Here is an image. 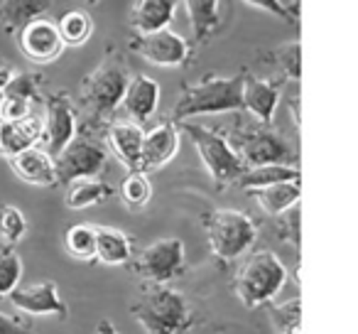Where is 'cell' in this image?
Masks as SVG:
<instances>
[{
	"mask_svg": "<svg viewBox=\"0 0 358 334\" xmlns=\"http://www.w3.org/2000/svg\"><path fill=\"white\" fill-rule=\"evenodd\" d=\"M64 246L71 258L76 260H96V226L74 224L64 236Z\"/></svg>",
	"mask_w": 358,
	"mask_h": 334,
	"instance_id": "cell-28",
	"label": "cell"
},
{
	"mask_svg": "<svg viewBox=\"0 0 358 334\" xmlns=\"http://www.w3.org/2000/svg\"><path fill=\"white\" fill-rule=\"evenodd\" d=\"M287 283V268L273 251H258L250 256L245 268L241 270L236 293L245 307H260L270 302Z\"/></svg>",
	"mask_w": 358,
	"mask_h": 334,
	"instance_id": "cell-5",
	"label": "cell"
},
{
	"mask_svg": "<svg viewBox=\"0 0 358 334\" xmlns=\"http://www.w3.org/2000/svg\"><path fill=\"white\" fill-rule=\"evenodd\" d=\"M10 305L25 314H35V317H45V314H55V317H66L69 307L62 300L59 288L52 280L45 283H32V285H17L10 295H8Z\"/></svg>",
	"mask_w": 358,
	"mask_h": 334,
	"instance_id": "cell-13",
	"label": "cell"
},
{
	"mask_svg": "<svg viewBox=\"0 0 358 334\" xmlns=\"http://www.w3.org/2000/svg\"><path fill=\"white\" fill-rule=\"evenodd\" d=\"M273 319L280 334H299V298L278 305L273 309Z\"/></svg>",
	"mask_w": 358,
	"mask_h": 334,
	"instance_id": "cell-33",
	"label": "cell"
},
{
	"mask_svg": "<svg viewBox=\"0 0 358 334\" xmlns=\"http://www.w3.org/2000/svg\"><path fill=\"white\" fill-rule=\"evenodd\" d=\"M143 125L118 120L108 128V145L113 155L128 167L130 172H140V158H143Z\"/></svg>",
	"mask_w": 358,
	"mask_h": 334,
	"instance_id": "cell-20",
	"label": "cell"
},
{
	"mask_svg": "<svg viewBox=\"0 0 358 334\" xmlns=\"http://www.w3.org/2000/svg\"><path fill=\"white\" fill-rule=\"evenodd\" d=\"M159 96H162V89L159 84L148 74H133L128 79V86H125L123 94V106L125 116L130 118V123H148L159 109Z\"/></svg>",
	"mask_w": 358,
	"mask_h": 334,
	"instance_id": "cell-15",
	"label": "cell"
},
{
	"mask_svg": "<svg viewBox=\"0 0 358 334\" xmlns=\"http://www.w3.org/2000/svg\"><path fill=\"white\" fill-rule=\"evenodd\" d=\"M13 170L20 177L22 182L32 187H55L59 185V177H57V167H55V158H52L47 150H42L40 145L35 148L22 150L20 155L10 160Z\"/></svg>",
	"mask_w": 358,
	"mask_h": 334,
	"instance_id": "cell-18",
	"label": "cell"
},
{
	"mask_svg": "<svg viewBox=\"0 0 358 334\" xmlns=\"http://www.w3.org/2000/svg\"><path fill=\"white\" fill-rule=\"evenodd\" d=\"M179 0H135L130 8V27L135 35L167 30L177 15Z\"/></svg>",
	"mask_w": 358,
	"mask_h": 334,
	"instance_id": "cell-19",
	"label": "cell"
},
{
	"mask_svg": "<svg viewBox=\"0 0 358 334\" xmlns=\"http://www.w3.org/2000/svg\"><path fill=\"white\" fill-rule=\"evenodd\" d=\"M64 47H84L94 35V20L86 11H69L57 20Z\"/></svg>",
	"mask_w": 358,
	"mask_h": 334,
	"instance_id": "cell-27",
	"label": "cell"
},
{
	"mask_svg": "<svg viewBox=\"0 0 358 334\" xmlns=\"http://www.w3.org/2000/svg\"><path fill=\"white\" fill-rule=\"evenodd\" d=\"M79 135V123H76V109L71 104L69 94L55 91L42 104V138L40 148L47 150L52 158L62 153L71 140Z\"/></svg>",
	"mask_w": 358,
	"mask_h": 334,
	"instance_id": "cell-8",
	"label": "cell"
},
{
	"mask_svg": "<svg viewBox=\"0 0 358 334\" xmlns=\"http://www.w3.org/2000/svg\"><path fill=\"white\" fill-rule=\"evenodd\" d=\"M179 150V130L172 120L157 123L143 135V158H140V172L148 175V170H159Z\"/></svg>",
	"mask_w": 358,
	"mask_h": 334,
	"instance_id": "cell-16",
	"label": "cell"
},
{
	"mask_svg": "<svg viewBox=\"0 0 358 334\" xmlns=\"http://www.w3.org/2000/svg\"><path fill=\"white\" fill-rule=\"evenodd\" d=\"M130 71L125 60L110 47L99 67L81 81V104L94 120H106L120 109Z\"/></svg>",
	"mask_w": 358,
	"mask_h": 334,
	"instance_id": "cell-3",
	"label": "cell"
},
{
	"mask_svg": "<svg viewBox=\"0 0 358 334\" xmlns=\"http://www.w3.org/2000/svg\"><path fill=\"white\" fill-rule=\"evenodd\" d=\"M185 244L177 236H164L140 251L135 258V270L140 278L155 285H164L185 270Z\"/></svg>",
	"mask_w": 358,
	"mask_h": 334,
	"instance_id": "cell-10",
	"label": "cell"
},
{
	"mask_svg": "<svg viewBox=\"0 0 358 334\" xmlns=\"http://www.w3.org/2000/svg\"><path fill=\"white\" fill-rule=\"evenodd\" d=\"M22 273H25V268H22L20 256L10 249L3 251L0 253V298H8L20 285Z\"/></svg>",
	"mask_w": 358,
	"mask_h": 334,
	"instance_id": "cell-31",
	"label": "cell"
},
{
	"mask_svg": "<svg viewBox=\"0 0 358 334\" xmlns=\"http://www.w3.org/2000/svg\"><path fill=\"white\" fill-rule=\"evenodd\" d=\"M273 57H275V64L278 69L287 76V81H299V57H302V47H299L297 40L287 42V45L278 47L273 50Z\"/></svg>",
	"mask_w": 358,
	"mask_h": 334,
	"instance_id": "cell-32",
	"label": "cell"
},
{
	"mask_svg": "<svg viewBox=\"0 0 358 334\" xmlns=\"http://www.w3.org/2000/svg\"><path fill=\"white\" fill-rule=\"evenodd\" d=\"M42 138V111H32L20 120H0V155L13 160L22 150L40 145Z\"/></svg>",
	"mask_w": 358,
	"mask_h": 334,
	"instance_id": "cell-17",
	"label": "cell"
},
{
	"mask_svg": "<svg viewBox=\"0 0 358 334\" xmlns=\"http://www.w3.org/2000/svg\"><path fill=\"white\" fill-rule=\"evenodd\" d=\"M15 74H17V71L13 69V67L0 64V91H6L8 86H10V81L15 79Z\"/></svg>",
	"mask_w": 358,
	"mask_h": 334,
	"instance_id": "cell-38",
	"label": "cell"
},
{
	"mask_svg": "<svg viewBox=\"0 0 358 334\" xmlns=\"http://www.w3.org/2000/svg\"><path fill=\"white\" fill-rule=\"evenodd\" d=\"M177 125V130H185L189 135L192 145L196 148V155L204 162L206 172H209L216 187H229L238 182V177L245 172V165L241 162L238 153H236L231 140L224 133L209 128V125L189 123V120Z\"/></svg>",
	"mask_w": 358,
	"mask_h": 334,
	"instance_id": "cell-4",
	"label": "cell"
},
{
	"mask_svg": "<svg viewBox=\"0 0 358 334\" xmlns=\"http://www.w3.org/2000/svg\"><path fill=\"white\" fill-rule=\"evenodd\" d=\"M128 47L130 52L157 67H182L189 57V42L169 27L152 35H135Z\"/></svg>",
	"mask_w": 358,
	"mask_h": 334,
	"instance_id": "cell-12",
	"label": "cell"
},
{
	"mask_svg": "<svg viewBox=\"0 0 358 334\" xmlns=\"http://www.w3.org/2000/svg\"><path fill=\"white\" fill-rule=\"evenodd\" d=\"M194 42H209L211 35L221 27V0H185Z\"/></svg>",
	"mask_w": 358,
	"mask_h": 334,
	"instance_id": "cell-22",
	"label": "cell"
},
{
	"mask_svg": "<svg viewBox=\"0 0 358 334\" xmlns=\"http://www.w3.org/2000/svg\"><path fill=\"white\" fill-rule=\"evenodd\" d=\"M299 192H302L299 190V180H294V182H280V185L263 187V190H253V197L268 216H280L299 204Z\"/></svg>",
	"mask_w": 358,
	"mask_h": 334,
	"instance_id": "cell-24",
	"label": "cell"
},
{
	"mask_svg": "<svg viewBox=\"0 0 358 334\" xmlns=\"http://www.w3.org/2000/svg\"><path fill=\"white\" fill-rule=\"evenodd\" d=\"M280 99H282V86H280V81L243 74L241 104H243V111H248V113L258 120V125H268V128L273 125Z\"/></svg>",
	"mask_w": 358,
	"mask_h": 334,
	"instance_id": "cell-14",
	"label": "cell"
},
{
	"mask_svg": "<svg viewBox=\"0 0 358 334\" xmlns=\"http://www.w3.org/2000/svg\"><path fill=\"white\" fill-rule=\"evenodd\" d=\"M110 195H113V190L101 177H84V180L69 182L64 204L69 209H89V207L103 204Z\"/></svg>",
	"mask_w": 358,
	"mask_h": 334,
	"instance_id": "cell-26",
	"label": "cell"
},
{
	"mask_svg": "<svg viewBox=\"0 0 358 334\" xmlns=\"http://www.w3.org/2000/svg\"><path fill=\"white\" fill-rule=\"evenodd\" d=\"M17 35V47L20 52L35 64H52L64 55V42L57 30V22L50 18H37V20L27 22L22 30L15 32Z\"/></svg>",
	"mask_w": 358,
	"mask_h": 334,
	"instance_id": "cell-11",
	"label": "cell"
},
{
	"mask_svg": "<svg viewBox=\"0 0 358 334\" xmlns=\"http://www.w3.org/2000/svg\"><path fill=\"white\" fill-rule=\"evenodd\" d=\"M27 236V219L17 207H0V239L8 246L20 244Z\"/></svg>",
	"mask_w": 358,
	"mask_h": 334,
	"instance_id": "cell-30",
	"label": "cell"
},
{
	"mask_svg": "<svg viewBox=\"0 0 358 334\" xmlns=\"http://www.w3.org/2000/svg\"><path fill=\"white\" fill-rule=\"evenodd\" d=\"M89 3H91V6H94V3H99V0H89Z\"/></svg>",
	"mask_w": 358,
	"mask_h": 334,
	"instance_id": "cell-41",
	"label": "cell"
},
{
	"mask_svg": "<svg viewBox=\"0 0 358 334\" xmlns=\"http://www.w3.org/2000/svg\"><path fill=\"white\" fill-rule=\"evenodd\" d=\"M120 197L130 209H143L148 207L150 197H152V185H150L145 172H130L120 185Z\"/></svg>",
	"mask_w": 358,
	"mask_h": 334,
	"instance_id": "cell-29",
	"label": "cell"
},
{
	"mask_svg": "<svg viewBox=\"0 0 358 334\" xmlns=\"http://www.w3.org/2000/svg\"><path fill=\"white\" fill-rule=\"evenodd\" d=\"M0 334H30V329L17 324L15 319L6 317V314L0 312Z\"/></svg>",
	"mask_w": 358,
	"mask_h": 334,
	"instance_id": "cell-37",
	"label": "cell"
},
{
	"mask_svg": "<svg viewBox=\"0 0 358 334\" xmlns=\"http://www.w3.org/2000/svg\"><path fill=\"white\" fill-rule=\"evenodd\" d=\"M94 334H118V329H115V324L110 322V319H103V322L96 324V332Z\"/></svg>",
	"mask_w": 358,
	"mask_h": 334,
	"instance_id": "cell-39",
	"label": "cell"
},
{
	"mask_svg": "<svg viewBox=\"0 0 358 334\" xmlns=\"http://www.w3.org/2000/svg\"><path fill=\"white\" fill-rule=\"evenodd\" d=\"M299 180V167L297 165H260V167H248L243 175L238 177L236 185L243 190H263L270 185H280V182H294Z\"/></svg>",
	"mask_w": 358,
	"mask_h": 334,
	"instance_id": "cell-25",
	"label": "cell"
},
{
	"mask_svg": "<svg viewBox=\"0 0 358 334\" xmlns=\"http://www.w3.org/2000/svg\"><path fill=\"white\" fill-rule=\"evenodd\" d=\"M278 234L285 236L287 241H292L294 246L299 244V204L287 209L285 214H280V226Z\"/></svg>",
	"mask_w": 358,
	"mask_h": 334,
	"instance_id": "cell-35",
	"label": "cell"
},
{
	"mask_svg": "<svg viewBox=\"0 0 358 334\" xmlns=\"http://www.w3.org/2000/svg\"><path fill=\"white\" fill-rule=\"evenodd\" d=\"M3 101H6V91H0V111H3Z\"/></svg>",
	"mask_w": 358,
	"mask_h": 334,
	"instance_id": "cell-40",
	"label": "cell"
},
{
	"mask_svg": "<svg viewBox=\"0 0 358 334\" xmlns=\"http://www.w3.org/2000/svg\"><path fill=\"white\" fill-rule=\"evenodd\" d=\"M133 317L148 334H182L192 324V307L179 290L152 283L135 300Z\"/></svg>",
	"mask_w": 358,
	"mask_h": 334,
	"instance_id": "cell-2",
	"label": "cell"
},
{
	"mask_svg": "<svg viewBox=\"0 0 358 334\" xmlns=\"http://www.w3.org/2000/svg\"><path fill=\"white\" fill-rule=\"evenodd\" d=\"M37 86H40V76L32 71H17L15 79L6 89V96H15V99L37 101Z\"/></svg>",
	"mask_w": 358,
	"mask_h": 334,
	"instance_id": "cell-34",
	"label": "cell"
},
{
	"mask_svg": "<svg viewBox=\"0 0 358 334\" xmlns=\"http://www.w3.org/2000/svg\"><path fill=\"white\" fill-rule=\"evenodd\" d=\"M241 86L243 74L234 76H206L199 84H189L182 89L177 104L172 109V123H185L196 116H221L243 111L241 104Z\"/></svg>",
	"mask_w": 358,
	"mask_h": 334,
	"instance_id": "cell-1",
	"label": "cell"
},
{
	"mask_svg": "<svg viewBox=\"0 0 358 334\" xmlns=\"http://www.w3.org/2000/svg\"><path fill=\"white\" fill-rule=\"evenodd\" d=\"M52 11V0H0V22L10 35L27 25V22L45 18Z\"/></svg>",
	"mask_w": 358,
	"mask_h": 334,
	"instance_id": "cell-21",
	"label": "cell"
},
{
	"mask_svg": "<svg viewBox=\"0 0 358 334\" xmlns=\"http://www.w3.org/2000/svg\"><path fill=\"white\" fill-rule=\"evenodd\" d=\"M245 3H248V6H253V8H258V11H265V13H270V15L280 18V20L292 22L294 18H297L287 6H285L282 0H245Z\"/></svg>",
	"mask_w": 358,
	"mask_h": 334,
	"instance_id": "cell-36",
	"label": "cell"
},
{
	"mask_svg": "<svg viewBox=\"0 0 358 334\" xmlns=\"http://www.w3.org/2000/svg\"><path fill=\"white\" fill-rule=\"evenodd\" d=\"M133 256L130 236L113 226H96V260L103 265H123Z\"/></svg>",
	"mask_w": 358,
	"mask_h": 334,
	"instance_id": "cell-23",
	"label": "cell"
},
{
	"mask_svg": "<svg viewBox=\"0 0 358 334\" xmlns=\"http://www.w3.org/2000/svg\"><path fill=\"white\" fill-rule=\"evenodd\" d=\"M234 150L238 153L241 162L248 167H260V165H292L287 160L294 158L292 145L285 138H280L268 125H255V128H243L236 135Z\"/></svg>",
	"mask_w": 358,
	"mask_h": 334,
	"instance_id": "cell-9",
	"label": "cell"
},
{
	"mask_svg": "<svg viewBox=\"0 0 358 334\" xmlns=\"http://www.w3.org/2000/svg\"><path fill=\"white\" fill-rule=\"evenodd\" d=\"M108 148L91 135H76L55 158L59 182H74L84 177H101L108 170Z\"/></svg>",
	"mask_w": 358,
	"mask_h": 334,
	"instance_id": "cell-7",
	"label": "cell"
},
{
	"mask_svg": "<svg viewBox=\"0 0 358 334\" xmlns=\"http://www.w3.org/2000/svg\"><path fill=\"white\" fill-rule=\"evenodd\" d=\"M209 246L221 260H236L253 249L258 239V226L245 211L238 209H216L206 219Z\"/></svg>",
	"mask_w": 358,
	"mask_h": 334,
	"instance_id": "cell-6",
	"label": "cell"
}]
</instances>
